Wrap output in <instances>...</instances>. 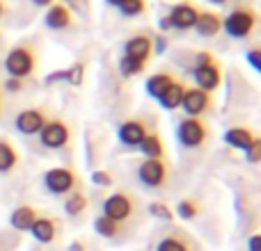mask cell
I'll list each match as a JSON object with an SVG mask.
<instances>
[{
	"instance_id": "6da1fadb",
	"label": "cell",
	"mask_w": 261,
	"mask_h": 251,
	"mask_svg": "<svg viewBox=\"0 0 261 251\" xmlns=\"http://www.w3.org/2000/svg\"><path fill=\"white\" fill-rule=\"evenodd\" d=\"M37 69V50L30 41H21L18 46H14L5 57V71L9 78H30Z\"/></svg>"
},
{
	"instance_id": "7a4b0ae2",
	"label": "cell",
	"mask_w": 261,
	"mask_h": 251,
	"mask_svg": "<svg viewBox=\"0 0 261 251\" xmlns=\"http://www.w3.org/2000/svg\"><path fill=\"white\" fill-rule=\"evenodd\" d=\"M41 183H44L46 192L53 194V197H67V194L78 190L81 178H78V174L73 169H69V167H53V169H48L44 174Z\"/></svg>"
},
{
	"instance_id": "3957f363",
	"label": "cell",
	"mask_w": 261,
	"mask_h": 251,
	"mask_svg": "<svg viewBox=\"0 0 261 251\" xmlns=\"http://www.w3.org/2000/svg\"><path fill=\"white\" fill-rule=\"evenodd\" d=\"M257 27V12L252 7H236L227 18H222V30L231 39H248Z\"/></svg>"
},
{
	"instance_id": "277c9868",
	"label": "cell",
	"mask_w": 261,
	"mask_h": 251,
	"mask_svg": "<svg viewBox=\"0 0 261 251\" xmlns=\"http://www.w3.org/2000/svg\"><path fill=\"white\" fill-rule=\"evenodd\" d=\"M208 139V125L199 117H186L176 125V142L186 148H199Z\"/></svg>"
},
{
	"instance_id": "5b68a950",
	"label": "cell",
	"mask_w": 261,
	"mask_h": 251,
	"mask_svg": "<svg viewBox=\"0 0 261 251\" xmlns=\"http://www.w3.org/2000/svg\"><path fill=\"white\" fill-rule=\"evenodd\" d=\"M39 139H41V146L50 148V151L64 148L71 142V125L64 119H48L44 128L39 130Z\"/></svg>"
},
{
	"instance_id": "8992f818",
	"label": "cell",
	"mask_w": 261,
	"mask_h": 251,
	"mask_svg": "<svg viewBox=\"0 0 261 251\" xmlns=\"http://www.w3.org/2000/svg\"><path fill=\"white\" fill-rule=\"evenodd\" d=\"M170 178V167L165 160H142L138 167V180L149 190H158Z\"/></svg>"
},
{
	"instance_id": "52a82bcc",
	"label": "cell",
	"mask_w": 261,
	"mask_h": 251,
	"mask_svg": "<svg viewBox=\"0 0 261 251\" xmlns=\"http://www.w3.org/2000/svg\"><path fill=\"white\" fill-rule=\"evenodd\" d=\"M133 210H135V199L128 192H115L103 201V217L119 222V224H124L133 215Z\"/></svg>"
},
{
	"instance_id": "ba28073f",
	"label": "cell",
	"mask_w": 261,
	"mask_h": 251,
	"mask_svg": "<svg viewBox=\"0 0 261 251\" xmlns=\"http://www.w3.org/2000/svg\"><path fill=\"white\" fill-rule=\"evenodd\" d=\"M151 133V125H149V119L144 117H135V119H128L124 121L122 125L117 128V139L122 146L126 148H138L140 142H142L147 135Z\"/></svg>"
},
{
	"instance_id": "9c48e42d",
	"label": "cell",
	"mask_w": 261,
	"mask_h": 251,
	"mask_svg": "<svg viewBox=\"0 0 261 251\" xmlns=\"http://www.w3.org/2000/svg\"><path fill=\"white\" fill-rule=\"evenodd\" d=\"M193 80H195V85H197V89H204V91H208V94L216 91L222 82V69H220V64H218V59L193 67Z\"/></svg>"
},
{
	"instance_id": "30bf717a",
	"label": "cell",
	"mask_w": 261,
	"mask_h": 251,
	"mask_svg": "<svg viewBox=\"0 0 261 251\" xmlns=\"http://www.w3.org/2000/svg\"><path fill=\"white\" fill-rule=\"evenodd\" d=\"M181 108L188 117H199L204 112H211L213 110V96L204 89L197 87H190L184 91V101H181Z\"/></svg>"
},
{
	"instance_id": "8fae6325",
	"label": "cell",
	"mask_w": 261,
	"mask_h": 251,
	"mask_svg": "<svg viewBox=\"0 0 261 251\" xmlns=\"http://www.w3.org/2000/svg\"><path fill=\"white\" fill-rule=\"evenodd\" d=\"M48 121V114H46V110L41 108H30V110H23V112L16 114V130L21 135H39V130L46 125Z\"/></svg>"
},
{
	"instance_id": "7c38bea8",
	"label": "cell",
	"mask_w": 261,
	"mask_h": 251,
	"mask_svg": "<svg viewBox=\"0 0 261 251\" xmlns=\"http://www.w3.org/2000/svg\"><path fill=\"white\" fill-rule=\"evenodd\" d=\"M199 12H202V9L195 3H179L170 9L167 18H170L174 30H190V27H195V23H197Z\"/></svg>"
},
{
	"instance_id": "4fadbf2b",
	"label": "cell",
	"mask_w": 261,
	"mask_h": 251,
	"mask_svg": "<svg viewBox=\"0 0 261 251\" xmlns=\"http://www.w3.org/2000/svg\"><path fill=\"white\" fill-rule=\"evenodd\" d=\"M44 25L53 32H62V30H69L73 25V14L67 5L62 3H53L44 14Z\"/></svg>"
},
{
	"instance_id": "5bb4252c",
	"label": "cell",
	"mask_w": 261,
	"mask_h": 251,
	"mask_svg": "<svg viewBox=\"0 0 261 251\" xmlns=\"http://www.w3.org/2000/svg\"><path fill=\"white\" fill-rule=\"evenodd\" d=\"M151 50H153V39L149 35H133L124 41V55L140 59V62H147L151 57Z\"/></svg>"
},
{
	"instance_id": "9a60e30c",
	"label": "cell",
	"mask_w": 261,
	"mask_h": 251,
	"mask_svg": "<svg viewBox=\"0 0 261 251\" xmlns=\"http://www.w3.org/2000/svg\"><path fill=\"white\" fill-rule=\"evenodd\" d=\"M28 233H30L37 242L50 244L55 238H58L60 224H58V219H53V217H37L35 224L30 226V231H28Z\"/></svg>"
},
{
	"instance_id": "2e32d148",
	"label": "cell",
	"mask_w": 261,
	"mask_h": 251,
	"mask_svg": "<svg viewBox=\"0 0 261 251\" xmlns=\"http://www.w3.org/2000/svg\"><path fill=\"white\" fill-rule=\"evenodd\" d=\"M193 30L199 37H204V39H211V37H216L222 30V16L218 12H213V9H204V12H199Z\"/></svg>"
},
{
	"instance_id": "e0dca14e",
	"label": "cell",
	"mask_w": 261,
	"mask_h": 251,
	"mask_svg": "<svg viewBox=\"0 0 261 251\" xmlns=\"http://www.w3.org/2000/svg\"><path fill=\"white\" fill-rule=\"evenodd\" d=\"M138 148L144 155V160H165V144H163V137L156 130H151V133L140 142Z\"/></svg>"
},
{
	"instance_id": "ac0fdd59",
	"label": "cell",
	"mask_w": 261,
	"mask_h": 251,
	"mask_svg": "<svg viewBox=\"0 0 261 251\" xmlns=\"http://www.w3.org/2000/svg\"><path fill=\"white\" fill-rule=\"evenodd\" d=\"M37 210L32 206H18L14 208V212L9 215V226H12L14 231H21V233H25V231H30V226L35 224L37 219Z\"/></svg>"
},
{
	"instance_id": "d6986e66",
	"label": "cell",
	"mask_w": 261,
	"mask_h": 251,
	"mask_svg": "<svg viewBox=\"0 0 261 251\" xmlns=\"http://www.w3.org/2000/svg\"><path fill=\"white\" fill-rule=\"evenodd\" d=\"M257 137V135L252 133L250 128H243V125H236V128H229L225 133V144L231 148H239V151H245V148L252 144V139Z\"/></svg>"
},
{
	"instance_id": "ffe728a7",
	"label": "cell",
	"mask_w": 261,
	"mask_h": 251,
	"mask_svg": "<svg viewBox=\"0 0 261 251\" xmlns=\"http://www.w3.org/2000/svg\"><path fill=\"white\" fill-rule=\"evenodd\" d=\"M176 78L172 76V73H167V71H158V73H153V76H149L147 78V82H144V89H147V94L151 96V99H161L163 96V91L167 89V87L174 82Z\"/></svg>"
},
{
	"instance_id": "44dd1931",
	"label": "cell",
	"mask_w": 261,
	"mask_h": 251,
	"mask_svg": "<svg viewBox=\"0 0 261 251\" xmlns=\"http://www.w3.org/2000/svg\"><path fill=\"white\" fill-rule=\"evenodd\" d=\"M184 91H186L184 82L174 80L165 91H163L161 99H158L161 108H163V110H170V112H172V110H176V108H181V101H184Z\"/></svg>"
},
{
	"instance_id": "7402d4cb",
	"label": "cell",
	"mask_w": 261,
	"mask_h": 251,
	"mask_svg": "<svg viewBox=\"0 0 261 251\" xmlns=\"http://www.w3.org/2000/svg\"><path fill=\"white\" fill-rule=\"evenodd\" d=\"M94 231L101 235V238L115 240V238H119V235L124 233V224H119V222H113V219H108V217L99 215L94 219Z\"/></svg>"
},
{
	"instance_id": "603a6c76",
	"label": "cell",
	"mask_w": 261,
	"mask_h": 251,
	"mask_svg": "<svg viewBox=\"0 0 261 251\" xmlns=\"http://www.w3.org/2000/svg\"><path fill=\"white\" fill-rule=\"evenodd\" d=\"M18 165V153L9 139H0V174H9Z\"/></svg>"
},
{
	"instance_id": "cb8c5ba5",
	"label": "cell",
	"mask_w": 261,
	"mask_h": 251,
	"mask_svg": "<svg viewBox=\"0 0 261 251\" xmlns=\"http://www.w3.org/2000/svg\"><path fill=\"white\" fill-rule=\"evenodd\" d=\"M87 197L81 192V190H76V192L67 194V199H64V212H67L69 217H81L83 212L87 210Z\"/></svg>"
},
{
	"instance_id": "d4e9b609",
	"label": "cell",
	"mask_w": 261,
	"mask_h": 251,
	"mask_svg": "<svg viewBox=\"0 0 261 251\" xmlns=\"http://www.w3.org/2000/svg\"><path fill=\"white\" fill-rule=\"evenodd\" d=\"M156 251H190V242L186 240V235L172 233V235H165L156 244Z\"/></svg>"
},
{
	"instance_id": "484cf974",
	"label": "cell",
	"mask_w": 261,
	"mask_h": 251,
	"mask_svg": "<svg viewBox=\"0 0 261 251\" xmlns=\"http://www.w3.org/2000/svg\"><path fill=\"white\" fill-rule=\"evenodd\" d=\"M119 67V73H122L124 78H133V76H140V73L144 71V67H147V62H140V59H133V57H126V55H122L117 62Z\"/></svg>"
},
{
	"instance_id": "4316f807",
	"label": "cell",
	"mask_w": 261,
	"mask_h": 251,
	"mask_svg": "<svg viewBox=\"0 0 261 251\" xmlns=\"http://www.w3.org/2000/svg\"><path fill=\"white\" fill-rule=\"evenodd\" d=\"M199 212H202V206H199V201H195V199H184V201L176 203V215L186 222L195 219Z\"/></svg>"
},
{
	"instance_id": "83f0119b",
	"label": "cell",
	"mask_w": 261,
	"mask_h": 251,
	"mask_svg": "<svg viewBox=\"0 0 261 251\" xmlns=\"http://www.w3.org/2000/svg\"><path fill=\"white\" fill-rule=\"evenodd\" d=\"M117 12L126 18L142 16V14L147 12V0H124V3L117 7Z\"/></svg>"
},
{
	"instance_id": "f1b7e54d",
	"label": "cell",
	"mask_w": 261,
	"mask_h": 251,
	"mask_svg": "<svg viewBox=\"0 0 261 251\" xmlns=\"http://www.w3.org/2000/svg\"><path fill=\"white\" fill-rule=\"evenodd\" d=\"M149 212H151L156 219H163V222H172V219H174V212H172V208L165 206L163 201L149 203Z\"/></svg>"
},
{
	"instance_id": "f546056e",
	"label": "cell",
	"mask_w": 261,
	"mask_h": 251,
	"mask_svg": "<svg viewBox=\"0 0 261 251\" xmlns=\"http://www.w3.org/2000/svg\"><path fill=\"white\" fill-rule=\"evenodd\" d=\"M83 73H85V64H83V62H78V64H73V67L71 69H69V71H64L62 73V76L64 78H67V82H69V85H81V82H83Z\"/></svg>"
},
{
	"instance_id": "4dcf8cb0",
	"label": "cell",
	"mask_w": 261,
	"mask_h": 251,
	"mask_svg": "<svg viewBox=\"0 0 261 251\" xmlns=\"http://www.w3.org/2000/svg\"><path fill=\"white\" fill-rule=\"evenodd\" d=\"M243 153H245V160L252 162V165H257L259 158H261V142H259V137H254L252 144H250V146L245 148Z\"/></svg>"
},
{
	"instance_id": "1f68e13d",
	"label": "cell",
	"mask_w": 261,
	"mask_h": 251,
	"mask_svg": "<svg viewBox=\"0 0 261 251\" xmlns=\"http://www.w3.org/2000/svg\"><path fill=\"white\" fill-rule=\"evenodd\" d=\"M245 59L250 62V67H252L254 71H259V69H261V50L257 48V46H254V48H250L248 53H245Z\"/></svg>"
},
{
	"instance_id": "d6a6232c",
	"label": "cell",
	"mask_w": 261,
	"mask_h": 251,
	"mask_svg": "<svg viewBox=\"0 0 261 251\" xmlns=\"http://www.w3.org/2000/svg\"><path fill=\"white\" fill-rule=\"evenodd\" d=\"M23 87H25V80H21V78H7V80H5V89H7L9 94H18Z\"/></svg>"
},
{
	"instance_id": "836d02e7",
	"label": "cell",
	"mask_w": 261,
	"mask_h": 251,
	"mask_svg": "<svg viewBox=\"0 0 261 251\" xmlns=\"http://www.w3.org/2000/svg\"><path fill=\"white\" fill-rule=\"evenodd\" d=\"M92 180H94L96 185H101V187H110V185H113V176H110L108 171H94Z\"/></svg>"
},
{
	"instance_id": "e575fe53",
	"label": "cell",
	"mask_w": 261,
	"mask_h": 251,
	"mask_svg": "<svg viewBox=\"0 0 261 251\" xmlns=\"http://www.w3.org/2000/svg\"><path fill=\"white\" fill-rule=\"evenodd\" d=\"M248 251H261V235H252L248 240Z\"/></svg>"
},
{
	"instance_id": "d590c367",
	"label": "cell",
	"mask_w": 261,
	"mask_h": 251,
	"mask_svg": "<svg viewBox=\"0 0 261 251\" xmlns=\"http://www.w3.org/2000/svg\"><path fill=\"white\" fill-rule=\"evenodd\" d=\"M35 7H50V5L55 3V0H30Z\"/></svg>"
},
{
	"instance_id": "8d00e7d4",
	"label": "cell",
	"mask_w": 261,
	"mask_h": 251,
	"mask_svg": "<svg viewBox=\"0 0 261 251\" xmlns=\"http://www.w3.org/2000/svg\"><path fill=\"white\" fill-rule=\"evenodd\" d=\"M158 23H161V30H172V23H170V18L167 16H163Z\"/></svg>"
},
{
	"instance_id": "74e56055",
	"label": "cell",
	"mask_w": 261,
	"mask_h": 251,
	"mask_svg": "<svg viewBox=\"0 0 261 251\" xmlns=\"http://www.w3.org/2000/svg\"><path fill=\"white\" fill-rule=\"evenodd\" d=\"M69 251H85V244H83V242H73L71 247H69Z\"/></svg>"
},
{
	"instance_id": "f35d334b",
	"label": "cell",
	"mask_w": 261,
	"mask_h": 251,
	"mask_svg": "<svg viewBox=\"0 0 261 251\" xmlns=\"http://www.w3.org/2000/svg\"><path fill=\"white\" fill-rule=\"evenodd\" d=\"M106 3H108V5H110V7H119V5H122V3H124V0H106Z\"/></svg>"
},
{
	"instance_id": "ab89813d",
	"label": "cell",
	"mask_w": 261,
	"mask_h": 251,
	"mask_svg": "<svg viewBox=\"0 0 261 251\" xmlns=\"http://www.w3.org/2000/svg\"><path fill=\"white\" fill-rule=\"evenodd\" d=\"M208 3H213V5H227L229 0H208Z\"/></svg>"
},
{
	"instance_id": "60d3db41",
	"label": "cell",
	"mask_w": 261,
	"mask_h": 251,
	"mask_svg": "<svg viewBox=\"0 0 261 251\" xmlns=\"http://www.w3.org/2000/svg\"><path fill=\"white\" fill-rule=\"evenodd\" d=\"M3 12H5V3L0 0V16H3Z\"/></svg>"
}]
</instances>
